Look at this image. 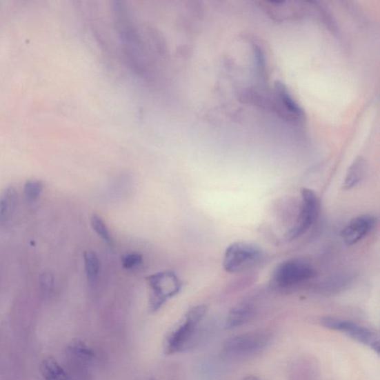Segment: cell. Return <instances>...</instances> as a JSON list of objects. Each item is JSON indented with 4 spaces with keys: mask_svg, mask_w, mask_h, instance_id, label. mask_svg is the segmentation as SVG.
<instances>
[{
    "mask_svg": "<svg viewBox=\"0 0 380 380\" xmlns=\"http://www.w3.org/2000/svg\"><path fill=\"white\" fill-rule=\"evenodd\" d=\"M70 352L74 356L83 360H90L93 358L92 350L81 342H76L70 346Z\"/></svg>",
    "mask_w": 380,
    "mask_h": 380,
    "instance_id": "obj_19",
    "label": "cell"
},
{
    "mask_svg": "<svg viewBox=\"0 0 380 380\" xmlns=\"http://www.w3.org/2000/svg\"><path fill=\"white\" fill-rule=\"evenodd\" d=\"M45 188L44 183L41 180L30 179L24 185L25 198L29 202H34L41 197Z\"/></svg>",
    "mask_w": 380,
    "mask_h": 380,
    "instance_id": "obj_16",
    "label": "cell"
},
{
    "mask_svg": "<svg viewBox=\"0 0 380 380\" xmlns=\"http://www.w3.org/2000/svg\"><path fill=\"white\" fill-rule=\"evenodd\" d=\"M301 203L294 226L288 233V239L293 241L303 236L314 225L320 210V201L316 193L308 188L300 192Z\"/></svg>",
    "mask_w": 380,
    "mask_h": 380,
    "instance_id": "obj_6",
    "label": "cell"
},
{
    "mask_svg": "<svg viewBox=\"0 0 380 380\" xmlns=\"http://www.w3.org/2000/svg\"><path fill=\"white\" fill-rule=\"evenodd\" d=\"M277 100L280 103V108L286 114L287 118L301 121L305 119V112L301 107L294 100L283 83L277 82L275 84Z\"/></svg>",
    "mask_w": 380,
    "mask_h": 380,
    "instance_id": "obj_10",
    "label": "cell"
},
{
    "mask_svg": "<svg viewBox=\"0 0 380 380\" xmlns=\"http://www.w3.org/2000/svg\"><path fill=\"white\" fill-rule=\"evenodd\" d=\"M91 226L97 236L109 245L113 242L111 234L103 219L97 214H93L91 218Z\"/></svg>",
    "mask_w": 380,
    "mask_h": 380,
    "instance_id": "obj_17",
    "label": "cell"
},
{
    "mask_svg": "<svg viewBox=\"0 0 380 380\" xmlns=\"http://www.w3.org/2000/svg\"><path fill=\"white\" fill-rule=\"evenodd\" d=\"M377 218L372 214H363L350 221L342 231V238L348 246H354L366 238L374 228Z\"/></svg>",
    "mask_w": 380,
    "mask_h": 380,
    "instance_id": "obj_8",
    "label": "cell"
},
{
    "mask_svg": "<svg viewBox=\"0 0 380 380\" xmlns=\"http://www.w3.org/2000/svg\"><path fill=\"white\" fill-rule=\"evenodd\" d=\"M304 4L299 2H266L262 3V8L272 19L283 21L303 17L306 12Z\"/></svg>",
    "mask_w": 380,
    "mask_h": 380,
    "instance_id": "obj_9",
    "label": "cell"
},
{
    "mask_svg": "<svg viewBox=\"0 0 380 380\" xmlns=\"http://www.w3.org/2000/svg\"><path fill=\"white\" fill-rule=\"evenodd\" d=\"M41 372L45 380H70L69 375L53 357L43 360Z\"/></svg>",
    "mask_w": 380,
    "mask_h": 380,
    "instance_id": "obj_14",
    "label": "cell"
},
{
    "mask_svg": "<svg viewBox=\"0 0 380 380\" xmlns=\"http://www.w3.org/2000/svg\"><path fill=\"white\" fill-rule=\"evenodd\" d=\"M264 259V252L255 243L237 241L226 249L223 268L229 274H236L254 268Z\"/></svg>",
    "mask_w": 380,
    "mask_h": 380,
    "instance_id": "obj_2",
    "label": "cell"
},
{
    "mask_svg": "<svg viewBox=\"0 0 380 380\" xmlns=\"http://www.w3.org/2000/svg\"><path fill=\"white\" fill-rule=\"evenodd\" d=\"M143 257L139 252H130L122 257V265L126 270L139 267L143 263Z\"/></svg>",
    "mask_w": 380,
    "mask_h": 380,
    "instance_id": "obj_18",
    "label": "cell"
},
{
    "mask_svg": "<svg viewBox=\"0 0 380 380\" xmlns=\"http://www.w3.org/2000/svg\"><path fill=\"white\" fill-rule=\"evenodd\" d=\"M255 54H256V59H257L259 80L260 83L264 82L265 78H266L265 77L266 66H265L264 55H263L259 47L258 46L255 47Z\"/></svg>",
    "mask_w": 380,
    "mask_h": 380,
    "instance_id": "obj_20",
    "label": "cell"
},
{
    "mask_svg": "<svg viewBox=\"0 0 380 380\" xmlns=\"http://www.w3.org/2000/svg\"><path fill=\"white\" fill-rule=\"evenodd\" d=\"M320 323L324 327L339 331L357 342L371 348L378 354L379 353V337L372 329L354 323V321L332 317L320 319Z\"/></svg>",
    "mask_w": 380,
    "mask_h": 380,
    "instance_id": "obj_5",
    "label": "cell"
},
{
    "mask_svg": "<svg viewBox=\"0 0 380 380\" xmlns=\"http://www.w3.org/2000/svg\"><path fill=\"white\" fill-rule=\"evenodd\" d=\"M41 288L46 293H50L54 286V278L50 272H45L41 279Z\"/></svg>",
    "mask_w": 380,
    "mask_h": 380,
    "instance_id": "obj_21",
    "label": "cell"
},
{
    "mask_svg": "<svg viewBox=\"0 0 380 380\" xmlns=\"http://www.w3.org/2000/svg\"><path fill=\"white\" fill-rule=\"evenodd\" d=\"M317 275V271L308 260L292 258L279 264L272 271L270 283L272 288L287 290L304 283Z\"/></svg>",
    "mask_w": 380,
    "mask_h": 380,
    "instance_id": "obj_1",
    "label": "cell"
},
{
    "mask_svg": "<svg viewBox=\"0 0 380 380\" xmlns=\"http://www.w3.org/2000/svg\"><path fill=\"white\" fill-rule=\"evenodd\" d=\"M254 314V308L248 303H241L232 308L226 319V328L234 329L246 324Z\"/></svg>",
    "mask_w": 380,
    "mask_h": 380,
    "instance_id": "obj_12",
    "label": "cell"
},
{
    "mask_svg": "<svg viewBox=\"0 0 380 380\" xmlns=\"http://www.w3.org/2000/svg\"><path fill=\"white\" fill-rule=\"evenodd\" d=\"M83 261L87 279L90 282H94L99 275V259L94 252L88 250L83 253Z\"/></svg>",
    "mask_w": 380,
    "mask_h": 380,
    "instance_id": "obj_15",
    "label": "cell"
},
{
    "mask_svg": "<svg viewBox=\"0 0 380 380\" xmlns=\"http://www.w3.org/2000/svg\"><path fill=\"white\" fill-rule=\"evenodd\" d=\"M18 194L12 186L0 192V227H4L11 221L17 210Z\"/></svg>",
    "mask_w": 380,
    "mask_h": 380,
    "instance_id": "obj_11",
    "label": "cell"
},
{
    "mask_svg": "<svg viewBox=\"0 0 380 380\" xmlns=\"http://www.w3.org/2000/svg\"><path fill=\"white\" fill-rule=\"evenodd\" d=\"M208 308L201 305L192 308L185 316L181 324L175 328L166 341V352L171 354L188 349L194 334L201 321L206 317Z\"/></svg>",
    "mask_w": 380,
    "mask_h": 380,
    "instance_id": "obj_3",
    "label": "cell"
},
{
    "mask_svg": "<svg viewBox=\"0 0 380 380\" xmlns=\"http://www.w3.org/2000/svg\"><path fill=\"white\" fill-rule=\"evenodd\" d=\"M268 332L247 333L230 338L223 346L225 352L234 357H247L256 354L265 349L270 343Z\"/></svg>",
    "mask_w": 380,
    "mask_h": 380,
    "instance_id": "obj_7",
    "label": "cell"
},
{
    "mask_svg": "<svg viewBox=\"0 0 380 380\" xmlns=\"http://www.w3.org/2000/svg\"><path fill=\"white\" fill-rule=\"evenodd\" d=\"M366 171V161L362 158H357L348 170L343 183V189L349 190L356 188L364 179Z\"/></svg>",
    "mask_w": 380,
    "mask_h": 380,
    "instance_id": "obj_13",
    "label": "cell"
},
{
    "mask_svg": "<svg viewBox=\"0 0 380 380\" xmlns=\"http://www.w3.org/2000/svg\"><path fill=\"white\" fill-rule=\"evenodd\" d=\"M243 380H261V379L256 376L250 375L243 378Z\"/></svg>",
    "mask_w": 380,
    "mask_h": 380,
    "instance_id": "obj_22",
    "label": "cell"
},
{
    "mask_svg": "<svg viewBox=\"0 0 380 380\" xmlns=\"http://www.w3.org/2000/svg\"><path fill=\"white\" fill-rule=\"evenodd\" d=\"M150 288L149 306L151 311L159 310L168 299L181 290L179 278L171 270H164L146 278Z\"/></svg>",
    "mask_w": 380,
    "mask_h": 380,
    "instance_id": "obj_4",
    "label": "cell"
}]
</instances>
